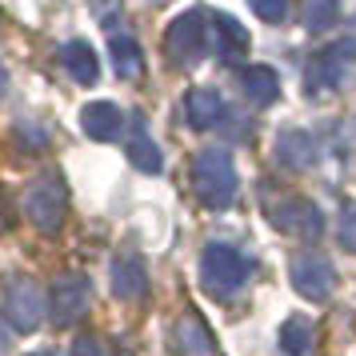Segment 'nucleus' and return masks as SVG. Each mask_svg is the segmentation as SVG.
I'll return each instance as SVG.
<instances>
[{"instance_id": "obj_1", "label": "nucleus", "mask_w": 356, "mask_h": 356, "mask_svg": "<svg viewBox=\"0 0 356 356\" xmlns=\"http://www.w3.org/2000/svg\"><path fill=\"white\" fill-rule=\"evenodd\" d=\"M193 193L204 209H228L236 200V188H241V177H236V164H232V152L225 148H204L193 156Z\"/></svg>"}, {"instance_id": "obj_2", "label": "nucleus", "mask_w": 356, "mask_h": 356, "mask_svg": "<svg viewBox=\"0 0 356 356\" xmlns=\"http://www.w3.org/2000/svg\"><path fill=\"white\" fill-rule=\"evenodd\" d=\"M264 216L276 232H289L300 241H321L324 236V212L296 193H264Z\"/></svg>"}, {"instance_id": "obj_3", "label": "nucleus", "mask_w": 356, "mask_h": 356, "mask_svg": "<svg viewBox=\"0 0 356 356\" xmlns=\"http://www.w3.org/2000/svg\"><path fill=\"white\" fill-rule=\"evenodd\" d=\"M248 276H252V260L244 257L241 248L220 244V241L204 244V252H200V284L212 296H232L236 289H244Z\"/></svg>"}, {"instance_id": "obj_4", "label": "nucleus", "mask_w": 356, "mask_h": 356, "mask_svg": "<svg viewBox=\"0 0 356 356\" xmlns=\"http://www.w3.org/2000/svg\"><path fill=\"white\" fill-rule=\"evenodd\" d=\"M68 209V188L60 172H40V177L24 188V216L33 220L40 232H56Z\"/></svg>"}, {"instance_id": "obj_5", "label": "nucleus", "mask_w": 356, "mask_h": 356, "mask_svg": "<svg viewBox=\"0 0 356 356\" xmlns=\"http://www.w3.org/2000/svg\"><path fill=\"white\" fill-rule=\"evenodd\" d=\"M49 316V296L33 276H13L4 284V324L13 332H36Z\"/></svg>"}, {"instance_id": "obj_6", "label": "nucleus", "mask_w": 356, "mask_h": 356, "mask_svg": "<svg viewBox=\"0 0 356 356\" xmlns=\"http://www.w3.org/2000/svg\"><path fill=\"white\" fill-rule=\"evenodd\" d=\"M204 13L200 8H188V13H180L172 24H168V33H164V52H168V60L177 68H193L204 60V52H209V24H204Z\"/></svg>"}, {"instance_id": "obj_7", "label": "nucleus", "mask_w": 356, "mask_h": 356, "mask_svg": "<svg viewBox=\"0 0 356 356\" xmlns=\"http://www.w3.org/2000/svg\"><path fill=\"white\" fill-rule=\"evenodd\" d=\"M356 60V44L353 40H337V44H328L324 52L312 56V65L305 68V88L308 97H324V92H337L344 76H348V68Z\"/></svg>"}, {"instance_id": "obj_8", "label": "nucleus", "mask_w": 356, "mask_h": 356, "mask_svg": "<svg viewBox=\"0 0 356 356\" xmlns=\"http://www.w3.org/2000/svg\"><path fill=\"white\" fill-rule=\"evenodd\" d=\"M289 284L305 300H328L332 289H337V268L321 252H296L289 260Z\"/></svg>"}, {"instance_id": "obj_9", "label": "nucleus", "mask_w": 356, "mask_h": 356, "mask_svg": "<svg viewBox=\"0 0 356 356\" xmlns=\"http://www.w3.org/2000/svg\"><path fill=\"white\" fill-rule=\"evenodd\" d=\"M92 305V280L84 273H65L52 280L49 292V312L56 324H76Z\"/></svg>"}, {"instance_id": "obj_10", "label": "nucleus", "mask_w": 356, "mask_h": 356, "mask_svg": "<svg viewBox=\"0 0 356 356\" xmlns=\"http://www.w3.org/2000/svg\"><path fill=\"white\" fill-rule=\"evenodd\" d=\"M81 129L100 140V145H108V140H120V132H124V113L116 108L113 100H92V104H84L81 108Z\"/></svg>"}, {"instance_id": "obj_11", "label": "nucleus", "mask_w": 356, "mask_h": 356, "mask_svg": "<svg viewBox=\"0 0 356 356\" xmlns=\"http://www.w3.org/2000/svg\"><path fill=\"white\" fill-rule=\"evenodd\" d=\"M312 161H316V140H312V132L284 129L276 136V164H280V168L305 172V168H312Z\"/></svg>"}, {"instance_id": "obj_12", "label": "nucleus", "mask_w": 356, "mask_h": 356, "mask_svg": "<svg viewBox=\"0 0 356 356\" xmlns=\"http://www.w3.org/2000/svg\"><path fill=\"white\" fill-rule=\"evenodd\" d=\"M148 292V268L140 257H132V252H124V257L113 260V296L116 300H140Z\"/></svg>"}, {"instance_id": "obj_13", "label": "nucleus", "mask_w": 356, "mask_h": 356, "mask_svg": "<svg viewBox=\"0 0 356 356\" xmlns=\"http://www.w3.org/2000/svg\"><path fill=\"white\" fill-rule=\"evenodd\" d=\"M184 116L193 129H216L225 120V97L216 88H193L184 97Z\"/></svg>"}, {"instance_id": "obj_14", "label": "nucleus", "mask_w": 356, "mask_h": 356, "mask_svg": "<svg viewBox=\"0 0 356 356\" xmlns=\"http://www.w3.org/2000/svg\"><path fill=\"white\" fill-rule=\"evenodd\" d=\"M212 33H216V52L225 65H236L241 56H248V29L236 17H212Z\"/></svg>"}, {"instance_id": "obj_15", "label": "nucleus", "mask_w": 356, "mask_h": 356, "mask_svg": "<svg viewBox=\"0 0 356 356\" xmlns=\"http://www.w3.org/2000/svg\"><path fill=\"white\" fill-rule=\"evenodd\" d=\"M241 88L257 108H268V104H276V97H280V76H276V68H268V65H248L241 72Z\"/></svg>"}, {"instance_id": "obj_16", "label": "nucleus", "mask_w": 356, "mask_h": 356, "mask_svg": "<svg viewBox=\"0 0 356 356\" xmlns=\"http://www.w3.org/2000/svg\"><path fill=\"white\" fill-rule=\"evenodd\" d=\"M60 65H65V72L76 84H97V76H100V60L88 40H68L60 49Z\"/></svg>"}, {"instance_id": "obj_17", "label": "nucleus", "mask_w": 356, "mask_h": 356, "mask_svg": "<svg viewBox=\"0 0 356 356\" xmlns=\"http://www.w3.org/2000/svg\"><path fill=\"white\" fill-rule=\"evenodd\" d=\"M177 348H180V356H216V340H212L209 324L200 321L196 312L180 316V324H177Z\"/></svg>"}, {"instance_id": "obj_18", "label": "nucleus", "mask_w": 356, "mask_h": 356, "mask_svg": "<svg viewBox=\"0 0 356 356\" xmlns=\"http://www.w3.org/2000/svg\"><path fill=\"white\" fill-rule=\"evenodd\" d=\"M129 161L136 164L140 172H161L164 168L161 148H156V140L148 136V129H145L140 116H132V129H129Z\"/></svg>"}, {"instance_id": "obj_19", "label": "nucleus", "mask_w": 356, "mask_h": 356, "mask_svg": "<svg viewBox=\"0 0 356 356\" xmlns=\"http://www.w3.org/2000/svg\"><path fill=\"white\" fill-rule=\"evenodd\" d=\"M108 49H113V65H116V76L120 81H136L145 72V52H140V44L132 36H113Z\"/></svg>"}, {"instance_id": "obj_20", "label": "nucleus", "mask_w": 356, "mask_h": 356, "mask_svg": "<svg viewBox=\"0 0 356 356\" xmlns=\"http://www.w3.org/2000/svg\"><path fill=\"white\" fill-rule=\"evenodd\" d=\"M340 20V0H300V29L328 33Z\"/></svg>"}, {"instance_id": "obj_21", "label": "nucleus", "mask_w": 356, "mask_h": 356, "mask_svg": "<svg viewBox=\"0 0 356 356\" xmlns=\"http://www.w3.org/2000/svg\"><path fill=\"white\" fill-rule=\"evenodd\" d=\"M280 348L289 356H308V348H312V321L292 312L289 321L280 324Z\"/></svg>"}, {"instance_id": "obj_22", "label": "nucleus", "mask_w": 356, "mask_h": 356, "mask_svg": "<svg viewBox=\"0 0 356 356\" xmlns=\"http://www.w3.org/2000/svg\"><path fill=\"white\" fill-rule=\"evenodd\" d=\"M337 236H340V248L356 252V200H353V204H344V212H340Z\"/></svg>"}, {"instance_id": "obj_23", "label": "nucleus", "mask_w": 356, "mask_h": 356, "mask_svg": "<svg viewBox=\"0 0 356 356\" xmlns=\"http://www.w3.org/2000/svg\"><path fill=\"white\" fill-rule=\"evenodd\" d=\"M252 4V13H257L264 24H280L284 13H289V0H248Z\"/></svg>"}, {"instance_id": "obj_24", "label": "nucleus", "mask_w": 356, "mask_h": 356, "mask_svg": "<svg viewBox=\"0 0 356 356\" xmlns=\"http://www.w3.org/2000/svg\"><path fill=\"white\" fill-rule=\"evenodd\" d=\"M17 140H24L29 148H44L49 145V132L40 124H33V120H17Z\"/></svg>"}, {"instance_id": "obj_25", "label": "nucleus", "mask_w": 356, "mask_h": 356, "mask_svg": "<svg viewBox=\"0 0 356 356\" xmlns=\"http://www.w3.org/2000/svg\"><path fill=\"white\" fill-rule=\"evenodd\" d=\"M72 356H104V353H100L97 337H76L72 340Z\"/></svg>"}, {"instance_id": "obj_26", "label": "nucleus", "mask_w": 356, "mask_h": 356, "mask_svg": "<svg viewBox=\"0 0 356 356\" xmlns=\"http://www.w3.org/2000/svg\"><path fill=\"white\" fill-rule=\"evenodd\" d=\"M8 348H13V328L0 321V353H8Z\"/></svg>"}, {"instance_id": "obj_27", "label": "nucleus", "mask_w": 356, "mask_h": 356, "mask_svg": "<svg viewBox=\"0 0 356 356\" xmlns=\"http://www.w3.org/2000/svg\"><path fill=\"white\" fill-rule=\"evenodd\" d=\"M8 92V72H4V65H0V97Z\"/></svg>"}, {"instance_id": "obj_28", "label": "nucleus", "mask_w": 356, "mask_h": 356, "mask_svg": "<svg viewBox=\"0 0 356 356\" xmlns=\"http://www.w3.org/2000/svg\"><path fill=\"white\" fill-rule=\"evenodd\" d=\"M29 356H56L52 348H40V353H29Z\"/></svg>"}]
</instances>
